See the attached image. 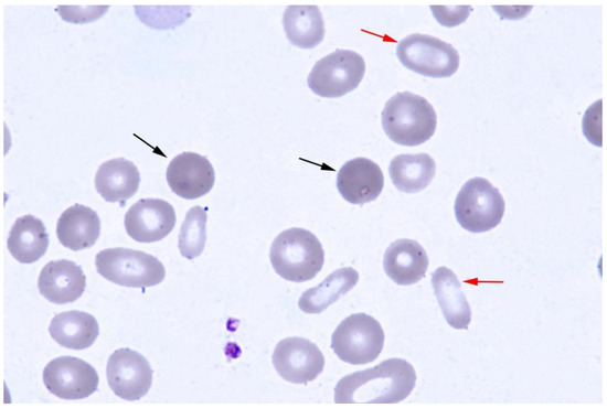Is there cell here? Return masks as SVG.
Masks as SVG:
<instances>
[{
    "label": "cell",
    "instance_id": "obj_5",
    "mask_svg": "<svg viewBox=\"0 0 607 408\" xmlns=\"http://www.w3.org/2000/svg\"><path fill=\"white\" fill-rule=\"evenodd\" d=\"M504 210L500 191L480 176L471 178L461 186L454 204L457 222L470 233H484L498 226Z\"/></svg>",
    "mask_w": 607,
    "mask_h": 408
},
{
    "label": "cell",
    "instance_id": "obj_7",
    "mask_svg": "<svg viewBox=\"0 0 607 408\" xmlns=\"http://www.w3.org/2000/svg\"><path fill=\"white\" fill-rule=\"evenodd\" d=\"M396 55L406 68L434 78L454 75L460 61L458 51L450 43L420 33L401 40Z\"/></svg>",
    "mask_w": 607,
    "mask_h": 408
},
{
    "label": "cell",
    "instance_id": "obj_20",
    "mask_svg": "<svg viewBox=\"0 0 607 408\" xmlns=\"http://www.w3.org/2000/svg\"><path fill=\"white\" fill-rule=\"evenodd\" d=\"M49 243L43 222L28 214L15 219L9 232L7 247L19 262L32 264L46 253Z\"/></svg>",
    "mask_w": 607,
    "mask_h": 408
},
{
    "label": "cell",
    "instance_id": "obj_1",
    "mask_svg": "<svg viewBox=\"0 0 607 408\" xmlns=\"http://www.w3.org/2000/svg\"><path fill=\"white\" fill-rule=\"evenodd\" d=\"M416 373L403 358H387L379 365L342 377L334 387L336 404H397L409 396Z\"/></svg>",
    "mask_w": 607,
    "mask_h": 408
},
{
    "label": "cell",
    "instance_id": "obj_23",
    "mask_svg": "<svg viewBox=\"0 0 607 408\" xmlns=\"http://www.w3.org/2000/svg\"><path fill=\"white\" fill-rule=\"evenodd\" d=\"M358 281L359 273L352 267L337 269L321 283L306 290L298 300V307L305 313H321L354 288Z\"/></svg>",
    "mask_w": 607,
    "mask_h": 408
},
{
    "label": "cell",
    "instance_id": "obj_14",
    "mask_svg": "<svg viewBox=\"0 0 607 408\" xmlns=\"http://www.w3.org/2000/svg\"><path fill=\"white\" fill-rule=\"evenodd\" d=\"M384 186V175L374 161L354 158L347 161L337 175V189L350 204L362 205L374 201Z\"/></svg>",
    "mask_w": 607,
    "mask_h": 408
},
{
    "label": "cell",
    "instance_id": "obj_27",
    "mask_svg": "<svg viewBox=\"0 0 607 408\" xmlns=\"http://www.w3.org/2000/svg\"><path fill=\"white\" fill-rule=\"evenodd\" d=\"M435 19L446 28H454L469 17L470 6H430Z\"/></svg>",
    "mask_w": 607,
    "mask_h": 408
},
{
    "label": "cell",
    "instance_id": "obj_25",
    "mask_svg": "<svg viewBox=\"0 0 607 408\" xmlns=\"http://www.w3.org/2000/svg\"><path fill=\"white\" fill-rule=\"evenodd\" d=\"M206 210L202 206L191 207L181 225L178 247L180 254L187 259L199 257L206 241Z\"/></svg>",
    "mask_w": 607,
    "mask_h": 408
},
{
    "label": "cell",
    "instance_id": "obj_10",
    "mask_svg": "<svg viewBox=\"0 0 607 408\" xmlns=\"http://www.w3.org/2000/svg\"><path fill=\"white\" fill-rule=\"evenodd\" d=\"M273 364L280 377L294 384L315 380L323 371L324 356L311 341L291 336L277 343Z\"/></svg>",
    "mask_w": 607,
    "mask_h": 408
},
{
    "label": "cell",
    "instance_id": "obj_17",
    "mask_svg": "<svg viewBox=\"0 0 607 408\" xmlns=\"http://www.w3.org/2000/svg\"><path fill=\"white\" fill-rule=\"evenodd\" d=\"M140 173L131 161L115 158L99 165L95 175V187L100 196L121 206L138 191Z\"/></svg>",
    "mask_w": 607,
    "mask_h": 408
},
{
    "label": "cell",
    "instance_id": "obj_28",
    "mask_svg": "<svg viewBox=\"0 0 607 408\" xmlns=\"http://www.w3.org/2000/svg\"><path fill=\"white\" fill-rule=\"evenodd\" d=\"M584 136L596 146H601V100L594 103L583 118Z\"/></svg>",
    "mask_w": 607,
    "mask_h": 408
},
{
    "label": "cell",
    "instance_id": "obj_11",
    "mask_svg": "<svg viewBox=\"0 0 607 408\" xmlns=\"http://www.w3.org/2000/svg\"><path fill=\"white\" fill-rule=\"evenodd\" d=\"M107 382L121 399L134 401L142 398L152 385V368L140 353L124 347L108 358Z\"/></svg>",
    "mask_w": 607,
    "mask_h": 408
},
{
    "label": "cell",
    "instance_id": "obj_19",
    "mask_svg": "<svg viewBox=\"0 0 607 408\" xmlns=\"http://www.w3.org/2000/svg\"><path fill=\"white\" fill-rule=\"evenodd\" d=\"M432 286L447 323L456 330H466L471 309L456 273L441 266L432 273Z\"/></svg>",
    "mask_w": 607,
    "mask_h": 408
},
{
    "label": "cell",
    "instance_id": "obj_2",
    "mask_svg": "<svg viewBox=\"0 0 607 408\" xmlns=\"http://www.w3.org/2000/svg\"><path fill=\"white\" fill-rule=\"evenodd\" d=\"M437 116L426 98L411 92L396 93L382 111L386 136L401 146L414 147L426 142L436 130Z\"/></svg>",
    "mask_w": 607,
    "mask_h": 408
},
{
    "label": "cell",
    "instance_id": "obj_24",
    "mask_svg": "<svg viewBox=\"0 0 607 408\" xmlns=\"http://www.w3.org/2000/svg\"><path fill=\"white\" fill-rule=\"evenodd\" d=\"M388 173L398 191L417 193L433 181L436 163L427 153L398 154L391 160Z\"/></svg>",
    "mask_w": 607,
    "mask_h": 408
},
{
    "label": "cell",
    "instance_id": "obj_16",
    "mask_svg": "<svg viewBox=\"0 0 607 408\" xmlns=\"http://www.w3.org/2000/svg\"><path fill=\"white\" fill-rule=\"evenodd\" d=\"M428 264V256L423 246L408 238L390 244L383 257L385 273L400 286H409L422 280Z\"/></svg>",
    "mask_w": 607,
    "mask_h": 408
},
{
    "label": "cell",
    "instance_id": "obj_26",
    "mask_svg": "<svg viewBox=\"0 0 607 408\" xmlns=\"http://www.w3.org/2000/svg\"><path fill=\"white\" fill-rule=\"evenodd\" d=\"M108 6H58L56 12L71 23L96 21L107 12Z\"/></svg>",
    "mask_w": 607,
    "mask_h": 408
},
{
    "label": "cell",
    "instance_id": "obj_12",
    "mask_svg": "<svg viewBox=\"0 0 607 408\" xmlns=\"http://www.w3.org/2000/svg\"><path fill=\"white\" fill-rule=\"evenodd\" d=\"M175 225L173 206L161 198H140L125 214V228L139 243L161 240Z\"/></svg>",
    "mask_w": 607,
    "mask_h": 408
},
{
    "label": "cell",
    "instance_id": "obj_13",
    "mask_svg": "<svg viewBox=\"0 0 607 408\" xmlns=\"http://www.w3.org/2000/svg\"><path fill=\"white\" fill-rule=\"evenodd\" d=\"M166 179L178 196L195 200L212 190L215 172L206 157L189 151L175 155L169 162Z\"/></svg>",
    "mask_w": 607,
    "mask_h": 408
},
{
    "label": "cell",
    "instance_id": "obj_15",
    "mask_svg": "<svg viewBox=\"0 0 607 408\" xmlns=\"http://www.w3.org/2000/svg\"><path fill=\"white\" fill-rule=\"evenodd\" d=\"M38 288L41 296L52 303H71L85 291L86 276L82 267L72 260H52L42 268Z\"/></svg>",
    "mask_w": 607,
    "mask_h": 408
},
{
    "label": "cell",
    "instance_id": "obj_3",
    "mask_svg": "<svg viewBox=\"0 0 607 408\" xmlns=\"http://www.w3.org/2000/svg\"><path fill=\"white\" fill-rule=\"evenodd\" d=\"M269 259L277 275L292 282L311 280L322 269L324 251L311 232L292 227L274 239Z\"/></svg>",
    "mask_w": 607,
    "mask_h": 408
},
{
    "label": "cell",
    "instance_id": "obj_9",
    "mask_svg": "<svg viewBox=\"0 0 607 408\" xmlns=\"http://www.w3.org/2000/svg\"><path fill=\"white\" fill-rule=\"evenodd\" d=\"M43 383L58 398L83 399L97 390L98 374L86 361L74 356H60L46 364Z\"/></svg>",
    "mask_w": 607,
    "mask_h": 408
},
{
    "label": "cell",
    "instance_id": "obj_22",
    "mask_svg": "<svg viewBox=\"0 0 607 408\" xmlns=\"http://www.w3.org/2000/svg\"><path fill=\"white\" fill-rule=\"evenodd\" d=\"M283 25L289 42L300 49H313L324 36V21L317 6H288Z\"/></svg>",
    "mask_w": 607,
    "mask_h": 408
},
{
    "label": "cell",
    "instance_id": "obj_6",
    "mask_svg": "<svg viewBox=\"0 0 607 408\" xmlns=\"http://www.w3.org/2000/svg\"><path fill=\"white\" fill-rule=\"evenodd\" d=\"M380 322L366 313H354L343 319L331 336V348L343 362L364 365L375 361L384 345Z\"/></svg>",
    "mask_w": 607,
    "mask_h": 408
},
{
    "label": "cell",
    "instance_id": "obj_21",
    "mask_svg": "<svg viewBox=\"0 0 607 408\" xmlns=\"http://www.w3.org/2000/svg\"><path fill=\"white\" fill-rule=\"evenodd\" d=\"M49 332L52 339L63 347L85 350L96 341L99 325L94 315L71 310L54 315Z\"/></svg>",
    "mask_w": 607,
    "mask_h": 408
},
{
    "label": "cell",
    "instance_id": "obj_4",
    "mask_svg": "<svg viewBox=\"0 0 607 408\" xmlns=\"http://www.w3.org/2000/svg\"><path fill=\"white\" fill-rule=\"evenodd\" d=\"M95 266L97 272L108 281L142 290L159 284L166 277L164 266L157 257L124 247L98 251Z\"/></svg>",
    "mask_w": 607,
    "mask_h": 408
},
{
    "label": "cell",
    "instance_id": "obj_8",
    "mask_svg": "<svg viewBox=\"0 0 607 408\" xmlns=\"http://www.w3.org/2000/svg\"><path fill=\"white\" fill-rule=\"evenodd\" d=\"M364 73L365 62L359 53L336 50L313 65L307 84L320 97L339 98L355 89Z\"/></svg>",
    "mask_w": 607,
    "mask_h": 408
},
{
    "label": "cell",
    "instance_id": "obj_18",
    "mask_svg": "<svg viewBox=\"0 0 607 408\" xmlns=\"http://www.w3.org/2000/svg\"><path fill=\"white\" fill-rule=\"evenodd\" d=\"M99 235L98 214L83 204H74L66 208L56 223L57 239L65 248L74 251L94 246Z\"/></svg>",
    "mask_w": 607,
    "mask_h": 408
}]
</instances>
